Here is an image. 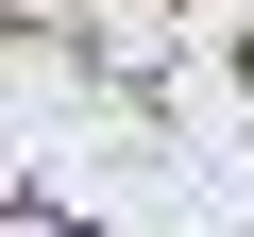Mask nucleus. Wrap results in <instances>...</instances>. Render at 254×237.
Instances as JSON below:
<instances>
[{
	"instance_id": "obj_1",
	"label": "nucleus",
	"mask_w": 254,
	"mask_h": 237,
	"mask_svg": "<svg viewBox=\"0 0 254 237\" xmlns=\"http://www.w3.org/2000/svg\"><path fill=\"white\" fill-rule=\"evenodd\" d=\"M0 237H102V220H68V203H0Z\"/></svg>"
},
{
	"instance_id": "obj_2",
	"label": "nucleus",
	"mask_w": 254,
	"mask_h": 237,
	"mask_svg": "<svg viewBox=\"0 0 254 237\" xmlns=\"http://www.w3.org/2000/svg\"><path fill=\"white\" fill-rule=\"evenodd\" d=\"M237 68H254V34H237Z\"/></svg>"
}]
</instances>
